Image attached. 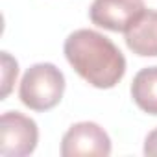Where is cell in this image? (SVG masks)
<instances>
[{
    "label": "cell",
    "instance_id": "obj_1",
    "mask_svg": "<svg viewBox=\"0 0 157 157\" xmlns=\"http://www.w3.org/2000/svg\"><path fill=\"white\" fill-rule=\"evenodd\" d=\"M65 57L83 80L96 89L115 87L126 74L120 48L94 30H76L65 39Z\"/></svg>",
    "mask_w": 157,
    "mask_h": 157
},
{
    "label": "cell",
    "instance_id": "obj_2",
    "mask_svg": "<svg viewBox=\"0 0 157 157\" xmlns=\"http://www.w3.org/2000/svg\"><path fill=\"white\" fill-rule=\"evenodd\" d=\"M65 93V76L52 63L32 65L21 80L19 98L33 111H48L56 107Z\"/></svg>",
    "mask_w": 157,
    "mask_h": 157
},
{
    "label": "cell",
    "instance_id": "obj_3",
    "mask_svg": "<svg viewBox=\"0 0 157 157\" xmlns=\"http://www.w3.org/2000/svg\"><path fill=\"white\" fill-rule=\"evenodd\" d=\"M39 140L35 120L19 113L8 111L0 118V153L6 157L30 155Z\"/></svg>",
    "mask_w": 157,
    "mask_h": 157
},
{
    "label": "cell",
    "instance_id": "obj_4",
    "mask_svg": "<svg viewBox=\"0 0 157 157\" xmlns=\"http://www.w3.org/2000/svg\"><path fill=\"white\" fill-rule=\"evenodd\" d=\"M111 153V139L96 122H78L68 128L61 139L63 157L98 155L107 157Z\"/></svg>",
    "mask_w": 157,
    "mask_h": 157
},
{
    "label": "cell",
    "instance_id": "obj_5",
    "mask_svg": "<svg viewBox=\"0 0 157 157\" xmlns=\"http://www.w3.org/2000/svg\"><path fill=\"white\" fill-rule=\"evenodd\" d=\"M142 0H94L89 10L93 24L109 32H126L144 11Z\"/></svg>",
    "mask_w": 157,
    "mask_h": 157
},
{
    "label": "cell",
    "instance_id": "obj_6",
    "mask_svg": "<svg viewBox=\"0 0 157 157\" xmlns=\"http://www.w3.org/2000/svg\"><path fill=\"white\" fill-rule=\"evenodd\" d=\"M124 33L126 44L133 54L140 57L157 56V11L144 10Z\"/></svg>",
    "mask_w": 157,
    "mask_h": 157
},
{
    "label": "cell",
    "instance_id": "obj_7",
    "mask_svg": "<svg viewBox=\"0 0 157 157\" xmlns=\"http://www.w3.org/2000/svg\"><path fill=\"white\" fill-rule=\"evenodd\" d=\"M131 98L144 113L157 117V67H146L135 74Z\"/></svg>",
    "mask_w": 157,
    "mask_h": 157
},
{
    "label": "cell",
    "instance_id": "obj_8",
    "mask_svg": "<svg viewBox=\"0 0 157 157\" xmlns=\"http://www.w3.org/2000/svg\"><path fill=\"white\" fill-rule=\"evenodd\" d=\"M17 74H19L17 61L8 52H2V100H6V96L10 94V91L17 80Z\"/></svg>",
    "mask_w": 157,
    "mask_h": 157
},
{
    "label": "cell",
    "instance_id": "obj_9",
    "mask_svg": "<svg viewBox=\"0 0 157 157\" xmlns=\"http://www.w3.org/2000/svg\"><path fill=\"white\" fill-rule=\"evenodd\" d=\"M144 155L157 157V128L153 131H150L144 140Z\"/></svg>",
    "mask_w": 157,
    "mask_h": 157
}]
</instances>
